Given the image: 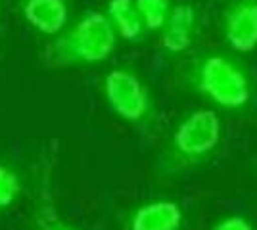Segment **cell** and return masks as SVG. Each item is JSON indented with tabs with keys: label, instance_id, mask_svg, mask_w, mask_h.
<instances>
[{
	"label": "cell",
	"instance_id": "cell-1",
	"mask_svg": "<svg viewBox=\"0 0 257 230\" xmlns=\"http://www.w3.org/2000/svg\"><path fill=\"white\" fill-rule=\"evenodd\" d=\"M223 142V121L213 110L186 111L156 159V178L171 180L211 161Z\"/></svg>",
	"mask_w": 257,
	"mask_h": 230
},
{
	"label": "cell",
	"instance_id": "cell-2",
	"mask_svg": "<svg viewBox=\"0 0 257 230\" xmlns=\"http://www.w3.org/2000/svg\"><path fill=\"white\" fill-rule=\"evenodd\" d=\"M184 83L213 106L232 113L246 111L255 94L246 67L221 52H205L192 60L184 71Z\"/></svg>",
	"mask_w": 257,
	"mask_h": 230
},
{
	"label": "cell",
	"instance_id": "cell-3",
	"mask_svg": "<svg viewBox=\"0 0 257 230\" xmlns=\"http://www.w3.org/2000/svg\"><path fill=\"white\" fill-rule=\"evenodd\" d=\"M115 46L117 35L106 14L90 10L44 46L43 62L54 69L98 66L113 54Z\"/></svg>",
	"mask_w": 257,
	"mask_h": 230
},
{
	"label": "cell",
	"instance_id": "cell-4",
	"mask_svg": "<svg viewBox=\"0 0 257 230\" xmlns=\"http://www.w3.org/2000/svg\"><path fill=\"white\" fill-rule=\"evenodd\" d=\"M102 96L121 121L142 134H156L160 115L150 88L131 67H115L102 79Z\"/></svg>",
	"mask_w": 257,
	"mask_h": 230
},
{
	"label": "cell",
	"instance_id": "cell-5",
	"mask_svg": "<svg viewBox=\"0 0 257 230\" xmlns=\"http://www.w3.org/2000/svg\"><path fill=\"white\" fill-rule=\"evenodd\" d=\"M60 146L56 140L46 142L37 155L33 169V196L29 230H81L60 211L56 196V171Z\"/></svg>",
	"mask_w": 257,
	"mask_h": 230
},
{
	"label": "cell",
	"instance_id": "cell-6",
	"mask_svg": "<svg viewBox=\"0 0 257 230\" xmlns=\"http://www.w3.org/2000/svg\"><path fill=\"white\" fill-rule=\"evenodd\" d=\"M184 207L169 197L140 201L121 219V230H184Z\"/></svg>",
	"mask_w": 257,
	"mask_h": 230
},
{
	"label": "cell",
	"instance_id": "cell-7",
	"mask_svg": "<svg viewBox=\"0 0 257 230\" xmlns=\"http://www.w3.org/2000/svg\"><path fill=\"white\" fill-rule=\"evenodd\" d=\"M223 37L238 54L257 50V0H234L223 16Z\"/></svg>",
	"mask_w": 257,
	"mask_h": 230
},
{
	"label": "cell",
	"instance_id": "cell-8",
	"mask_svg": "<svg viewBox=\"0 0 257 230\" xmlns=\"http://www.w3.org/2000/svg\"><path fill=\"white\" fill-rule=\"evenodd\" d=\"M200 27V14L192 2H177L161 29V48L167 56L190 50Z\"/></svg>",
	"mask_w": 257,
	"mask_h": 230
},
{
	"label": "cell",
	"instance_id": "cell-9",
	"mask_svg": "<svg viewBox=\"0 0 257 230\" xmlns=\"http://www.w3.org/2000/svg\"><path fill=\"white\" fill-rule=\"evenodd\" d=\"M20 12L29 27L44 37H56L67 27V0H20Z\"/></svg>",
	"mask_w": 257,
	"mask_h": 230
},
{
	"label": "cell",
	"instance_id": "cell-10",
	"mask_svg": "<svg viewBox=\"0 0 257 230\" xmlns=\"http://www.w3.org/2000/svg\"><path fill=\"white\" fill-rule=\"evenodd\" d=\"M106 18L115 35L128 43H139L146 33L135 0H107Z\"/></svg>",
	"mask_w": 257,
	"mask_h": 230
},
{
	"label": "cell",
	"instance_id": "cell-11",
	"mask_svg": "<svg viewBox=\"0 0 257 230\" xmlns=\"http://www.w3.org/2000/svg\"><path fill=\"white\" fill-rule=\"evenodd\" d=\"M23 192V178L20 171L8 161H0V213L12 209Z\"/></svg>",
	"mask_w": 257,
	"mask_h": 230
},
{
	"label": "cell",
	"instance_id": "cell-12",
	"mask_svg": "<svg viewBox=\"0 0 257 230\" xmlns=\"http://www.w3.org/2000/svg\"><path fill=\"white\" fill-rule=\"evenodd\" d=\"M146 31H161L171 14V0H135Z\"/></svg>",
	"mask_w": 257,
	"mask_h": 230
},
{
	"label": "cell",
	"instance_id": "cell-13",
	"mask_svg": "<svg viewBox=\"0 0 257 230\" xmlns=\"http://www.w3.org/2000/svg\"><path fill=\"white\" fill-rule=\"evenodd\" d=\"M211 230H255V226L244 215H225L215 222Z\"/></svg>",
	"mask_w": 257,
	"mask_h": 230
}]
</instances>
